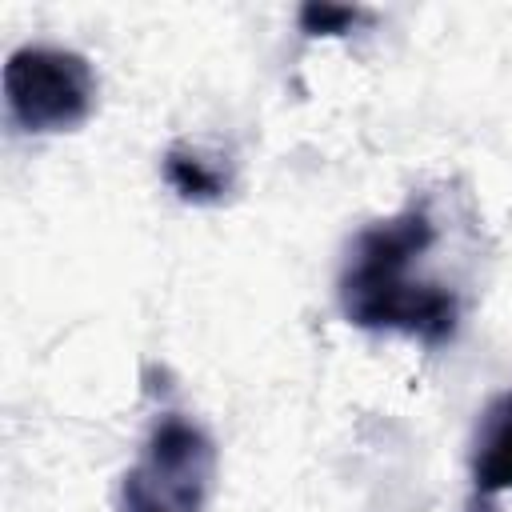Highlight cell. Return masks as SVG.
I'll use <instances>...</instances> for the list:
<instances>
[{
    "instance_id": "cell-4",
    "label": "cell",
    "mask_w": 512,
    "mask_h": 512,
    "mask_svg": "<svg viewBox=\"0 0 512 512\" xmlns=\"http://www.w3.org/2000/svg\"><path fill=\"white\" fill-rule=\"evenodd\" d=\"M472 484L484 496L512 492V392L496 396L480 416L472 444Z\"/></svg>"
},
{
    "instance_id": "cell-6",
    "label": "cell",
    "mask_w": 512,
    "mask_h": 512,
    "mask_svg": "<svg viewBox=\"0 0 512 512\" xmlns=\"http://www.w3.org/2000/svg\"><path fill=\"white\" fill-rule=\"evenodd\" d=\"M360 20L356 8H336V4H304L300 8V28L308 36H344Z\"/></svg>"
},
{
    "instance_id": "cell-1",
    "label": "cell",
    "mask_w": 512,
    "mask_h": 512,
    "mask_svg": "<svg viewBox=\"0 0 512 512\" xmlns=\"http://www.w3.org/2000/svg\"><path fill=\"white\" fill-rule=\"evenodd\" d=\"M436 240V224L424 204H408L388 220L368 224L340 268V312L368 332H404L424 344L456 336L460 300L452 288L420 272L424 252Z\"/></svg>"
},
{
    "instance_id": "cell-2",
    "label": "cell",
    "mask_w": 512,
    "mask_h": 512,
    "mask_svg": "<svg viewBox=\"0 0 512 512\" xmlns=\"http://www.w3.org/2000/svg\"><path fill=\"white\" fill-rule=\"evenodd\" d=\"M216 476V444L212 436L180 416L164 412L144 448L140 460L120 480V512H204L208 492Z\"/></svg>"
},
{
    "instance_id": "cell-3",
    "label": "cell",
    "mask_w": 512,
    "mask_h": 512,
    "mask_svg": "<svg viewBox=\"0 0 512 512\" xmlns=\"http://www.w3.org/2000/svg\"><path fill=\"white\" fill-rule=\"evenodd\" d=\"M4 100L24 132H72L96 108V72L80 52L28 44L4 64Z\"/></svg>"
},
{
    "instance_id": "cell-5",
    "label": "cell",
    "mask_w": 512,
    "mask_h": 512,
    "mask_svg": "<svg viewBox=\"0 0 512 512\" xmlns=\"http://www.w3.org/2000/svg\"><path fill=\"white\" fill-rule=\"evenodd\" d=\"M164 180L188 204H220L232 188L228 168L216 164L212 156H204L200 148H188V144H176L164 152Z\"/></svg>"
}]
</instances>
